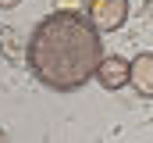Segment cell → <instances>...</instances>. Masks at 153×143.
I'll list each match as a JSON object with an SVG mask.
<instances>
[{
    "label": "cell",
    "instance_id": "5b68a950",
    "mask_svg": "<svg viewBox=\"0 0 153 143\" xmlns=\"http://www.w3.org/2000/svg\"><path fill=\"white\" fill-rule=\"evenodd\" d=\"M22 0H0V7H18Z\"/></svg>",
    "mask_w": 153,
    "mask_h": 143
},
{
    "label": "cell",
    "instance_id": "277c9868",
    "mask_svg": "<svg viewBox=\"0 0 153 143\" xmlns=\"http://www.w3.org/2000/svg\"><path fill=\"white\" fill-rule=\"evenodd\" d=\"M139 97H153V54H139L132 61V82H128Z\"/></svg>",
    "mask_w": 153,
    "mask_h": 143
},
{
    "label": "cell",
    "instance_id": "8992f818",
    "mask_svg": "<svg viewBox=\"0 0 153 143\" xmlns=\"http://www.w3.org/2000/svg\"><path fill=\"white\" fill-rule=\"evenodd\" d=\"M0 143H7V136H4V129H0Z\"/></svg>",
    "mask_w": 153,
    "mask_h": 143
},
{
    "label": "cell",
    "instance_id": "3957f363",
    "mask_svg": "<svg viewBox=\"0 0 153 143\" xmlns=\"http://www.w3.org/2000/svg\"><path fill=\"white\" fill-rule=\"evenodd\" d=\"M96 82L103 86V90H121V86H128L132 82V61H125V57H117V54H111V57H103V65H100V72H96Z\"/></svg>",
    "mask_w": 153,
    "mask_h": 143
},
{
    "label": "cell",
    "instance_id": "6da1fadb",
    "mask_svg": "<svg viewBox=\"0 0 153 143\" xmlns=\"http://www.w3.org/2000/svg\"><path fill=\"white\" fill-rule=\"evenodd\" d=\"M25 57L43 86L71 93L89 79H96L103 65V43L96 25L82 11H53L32 29Z\"/></svg>",
    "mask_w": 153,
    "mask_h": 143
},
{
    "label": "cell",
    "instance_id": "52a82bcc",
    "mask_svg": "<svg viewBox=\"0 0 153 143\" xmlns=\"http://www.w3.org/2000/svg\"><path fill=\"white\" fill-rule=\"evenodd\" d=\"M0 32H4V29H0Z\"/></svg>",
    "mask_w": 153,
    "mask_h": 143
},
{
    "label": "cell",
    "instance_id": "7a4b0ae2",
    "mask_svg": "<svg viewBox=\"0 0 153 143\" xmlns=\"http://www.w3.org/2000/svg\"><path fill=\"white\" fill-rule=\"evenodd\" d=\"M96 32H117L128 22V0H89V14H85Z\"/></svg>",
    "mask_w": 153,
    "mask_h": 143
}]
</instances>
